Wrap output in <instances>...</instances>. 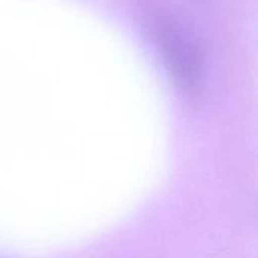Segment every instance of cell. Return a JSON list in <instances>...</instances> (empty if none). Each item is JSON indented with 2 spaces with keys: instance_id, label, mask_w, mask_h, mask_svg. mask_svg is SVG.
Instances as JSON below:
<instances>
[{
  "instance_id": "cell-1",
  "label": "cell",
  "mask_w": 258,
  "mask_h": 258,
  "mask_svg": "<svg viewBox=\"0 0 258 258\" xmlns=\"http://www.w3.org/2000/svg\"><path fill=\"white\" fill-rule=\"evenodd\" d=\"M142 23L178 91L190 100L200 97L204 79V56L197 41L160 6L148 5L144 9Z\"/></svg>"
}]
</instances>
